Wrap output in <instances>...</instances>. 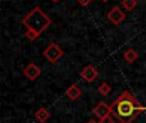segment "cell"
I'll return each instance as SVG.
<instances>
[{
	"instance_id": "cell-1",
	"label": "cell",
	"mask_w": 146,
	"mask_h": 123,
	"mask_svg": "<svg viewBox=\"0 0 146 123\" xmlns=\"http://www.w3.org/2000/svg\"><path fill=\"white\" fill-rule=\"evenodd\" d=\"M111 114L121 123H132L142 112V106L129 91H123L110 105Z\"/></svg>"
},
{
	"instance_id": "cell-7",
	"label": "cell",
	"mask_w": 146,
	"mask_h": 123,
	"mask_svg": "<svg viewBox=\"0 0 146 123\" xmlns=\"http://www.w3.org/2000/svg\"><path fill=\"white\" fill-rule=\"evenodd\" d=\"M81 77H82L86 82H94V81L99 77V72L92 65H86L82 69V72H81Z\"/></svg>"
},
{
	"instance_id": "cell-4",
	"label": "cell",
	"mask_w": 146,
	"mask_h": 123,
	"mask_svg": "<svg viewBox=\"0 0 146 123\" xmlns=\"http://www.w3.org/2000/svg\"><path fill=\"white\" fill-rule=\"evenodd\" d=\"M106 17H108V19L110 21L114 26H119L124 19H126V13H124L118 5H115V7H113L108 12Z\"/></svg>"
},
{
	"instance_id": "cell-10",
	"label": "cell",
	"mask_w": 146,
	"mask_h": 123,
	"mask_svg": "<svg viewBox=\"0 0 146 123\" xmlns=\"http://www.w3.org/2000/svg\"><path fill=\"white\" fill-rule=\"evenodd\" d=\"M123 58H124V61H126L127 63H133V62H136L137 59H139V53H137L135 49H127L126 51H124V54H123Z\"/></svg>"
},
{
	"instance_id": "cell-5",
	"label": "cell",
	"mask_w": 146,
	"mask_h": 123,
	"mask_svg": "<svg viewBox=\"0 0 146 123\" xmlns=\"http://www.w3.org/2000/svg\"><path fill=\"white\" fill-rule=\"evenodd\" d=\"M92 113L95 114L99 119H103V118H105V117L110 116L111 109L106 103H104V101H99V103L96 104L95 108L92 109Z\"/></svg>"
},
{
	"instance_id": "cell-6",
	"label": "cell",
	"mask_w": 146,
	"mask_h": 123,
	"mask_svg": "<svg viewBox=\"0 0 146 123\" xmlns=\"http://www.w3.org/2000/svg\"><path fill=\"white\" fill-rule=\"evenodd\" d=\"M22 72H23V74H25V77H27L28 80H31V81H35L36 78H38L41 74V69L35 64V63L27 64L25 68H23Z\"/></svg>"
},
{
	"instance_id": "cell-3",
	"label": "cell",
	"mask_w": 146,
	"mask_h": 123,
	"mask_svg": "<svg viewBox=\"0 0 146 123\" xmlns=\"http://www.w3.org/2000/svg\"><path fill=\"white\" fill-rule=\"evenodd\" d=\"M42 54H44V57H45L50 63H53V64H56L59 59L64 55L63 50H62V49L58 46V44H55V43L49 44L48 48L42 51Z\"/></svg>"
},
{
	"instance_id": "cell-17",
	"label": "cell",
	"mask_w": 146,
	"mask_h": 123,
	"mask_svg": "<svg viewBox=\"0 0 146 123\" xmlns=\"http://www.w3.org/2000/svg\"><path fill=\"white\" fill-rule=\"evenodd\" d=\"M101 1H104V3H106V1H109V0H101Z\"/></svg>"
},
{
	"instance_id": "cell-11",
	"label": "cell",
	"mask_w": 146,
	"mask_h": 123,
	"mask_svg": "<svg viewBox=\"0 0 146 123\" xmlns=\"http://www.w3.org/2000/svg\"><path fill=\"white\" fill-rule=\"evenodd\" d=\"M98 92L100 94V95H103V96H108L109 94L111 92L110 85H109V83H106V82H103V83H101V85L98 87Z\"/></svg>"
},
{
	"instance_id": "cell-14",
	"label": "cell",
	"mask_w": 146,
	"mask_h": 123,
	"mask_svg": "<svg viewBox=\"0 0 146 123\" xmlns=\"http://www.w3.org/2000/svg\"><path fill=\"white\" fill-rule=\"evenodd\" d=\"M100 123H115V121H114L110 116H108V117H105V118L100 119Z\"/></svg>"
},
{
	"instance_id": "cell-16",
	"label": "cell",
	"mask_w": 146,
	"mask_h": 123,
	"mask_svg": "<svg viewBox=\"0 0 146 123\" xmlns=\"http://www.w3.org/2000/svg\"><path fill=\"white\" fill-rule=\"evenodd\" d=\"M53 3H58V1H60V0H51Z\"/></svg>"
},
{
	"instance_id": "cell-15",
	"label": "cell",
	"mask_w": 146,
	"mask_h": 123,
	"mask_svg": "<svg viewBox=\"0 0 146 123\" xmlns=\"http://www.w3.org/2000/svg\"><path fill=\"white\" fill-rule=\"evenodd\" d=\"M87 123H100V122H96L95 119H90V121H88Z\"/></svg>"
},
{
	"instance_id": "cell-13",
	"label": "cell",
	"mask_w": 146,
	"mask_h": 123,
	"mask_svg": "<svg viewBox=\"0 0 146 123\" xmlns=\"http://www.w3.org/2000/svg\"><path fill=\"white\" fill-rule=\"evenodd\" d=\"M76 1H77L80 5H82V7H87L88 4H91V3L94 1V0H76Z\"/></svg>"
},
{
	"instance_id": "cell-8",
	"label": "cell",
	"mask_w": 146,
	"mask_h": 123,
	"mask_svg": "<svg viewBox=\"0 0 146 123\" xmlns=\"http://www.w3.org/2000/svg\"><path fill=\"white\" fill-rule=\"evenodd\" d=\"M66 95L68 99H71L72 101H74L82 95V91H81V88L78 87L77 85H72V86H69L68 90L66 91Z\"/></svg>"
},
{
	"instance_id": "cell-12",
	"label": "cell",
	"mask_w": 146,
	"mask_h": 123,
	"mask_svg": "<svg viewBox=\"0 0 146 123\" xmlns=\"http://www.w3.org/2000/svg\"><path fill=\"white\" fill-rule=\"evenodd\" d=\"M122 5H123V8L126 10L132 12L137 7V0H122Z\"/></svg>"
},
{
	"instance_id": "cell-2",
	"label": "cell",
	"mask_w": 146,
	"mask_h": 123,
	"mask_svg": "<svg viewBox=\"0 0 146 123\" xmlns=\"http://www.w3.org/2000/svg\"><path fill=\"white\" fill-rule=\"evenodd\" d=\"M22 23L27 28L26 37L33 41L51 25V19L42 12L40 7H35L22 18Z\"/></svg>"
},
{
	"instance_id": "cell-9",
	"label": "cell",
	"mask_w": 146,
	"mask_h": 123,
	"mask_svg": "<svg viewBox=\"0 0 146 123\" xmlns=\"http://www.w3.org/2000/svg\"><path fill=\"white\" fill-rule=\"evenodd\" d=\"M35 118L37 119V121L40 122V123H45L49 118H50V113L48 112V109L42 106V108H40V109H38V110L35 113Z\"/></svg>"
}]
</instances>
